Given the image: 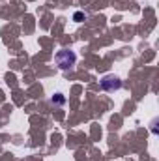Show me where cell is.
I'll return each mask as SVG.
<instances>
[{
	"mask_svg": "<svg viewBox=\"0 0 159 161\" xmlns=\"http://www.w3.org/2000/svg\"><path fill=\"white\" fill-rule=\"evenodd\" d=\"M54 60H56V64H58L62 69H68V68H71V66L75 64L77 56H75V53H71V51H60Z\"/></svg>",
	"mask_w": 159,
	"mask_h": 161,
	"instance_id": "cell-1",
	"label": "cell"
},
{
	"mask_svg": "<svg viewBox=\"0 0 159 161\" xmlns=\"http://www.w3.org/2000/svg\"><path fill=\"white\" fill-rule=\"evenodd\" d=\"M120 86H122V82H120V79H116V77H112V75H107V77H103V80H101V88H103V90H107V92L118 90Z\"/></svg>",
	"mask_w": 159,
	"mask_h": 161,
	"instance_id": "cell-2",
	"label": "cell"
},
{
	"mask_svg": "<svg viewBox=\"0 0 159 161\" xmlns=\"http://www.w3.org/2000/svg\"><path fill=\"white\" fill-rule=\"evenodd\" d=\"M64 101H66V97H64L62 94H54V96H52V103H54V105H64Z\"/></svg>",
	"mask_w": 159,
	"mask_h": 161,
	"instance_id": "cell-3",
	"label": "cell"
}]
</instances>
